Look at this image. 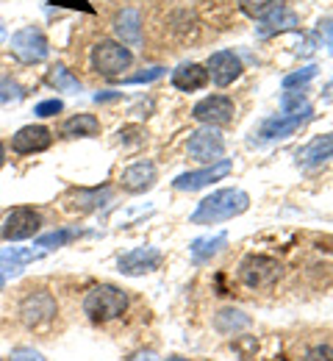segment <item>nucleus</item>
Wrapping results in <instances>:
<instances>
[{"mask_svg": "<svg viewBox=\"0 0 333 361\" xmlns=\"http://www.w3.org/2000/svg\"><path fill=\"white\" fill-rule=\"evenodd\" d=\"M250 209V195L244 189H217L208 197H203L197 203V209L191 212V223L194 226H217L225 220H234L239 214H244Z\"/></svg>", "mask_w": 333, "mask_h": 361, "instance_id": "nucleus-1", "label": "nucleus"}, {"mask_svg": "<svg viewBox=\"0 0 333 361\" xmlns=\"http://www.w3.org/2000/svg\"><path fill=\"white\" fill-rule=\"evenodd\" d=\"M125 309H128V295L111 283L92 286L84 298V312L95 322H111V319L125 314Z\"/></svg>", "mask_w": 333, "mask_h": 361, "instance_id": "nucleus-2", "label": "nucleus"}, {"mask_svg": "<svg viewBox=\"0 0 333 361\" xmlns=\"http://www.w3.org/2000/svg\"><path fill=\"white\" fill-rule=\"evenodd\" d=\"M92 70L106 75V78H117L122 75L131 64H134V53L131 47H125L122 42H114V39H100L92 47Z\"/></svg>", "mask_w": 333, "mask_h": 361, "instance_id": "nucleus-3", "label": "nucleus"}, {"mask_svg": "<svg viewBox=\"0 0 333 361\" xmlns=\"http://www.w3.org/2000/svg\"><path fill=\"white\" fill-rule=\"evenodd\" d=\"M281 275H284V267H281V262L272 259V256L253 253V256H247V259L239 264V278H241V283L250 286V289L272 286Z\"/></svg>", "mask_w": 333, "mask_h": 361, "instance_id": "nucleus-4", "label": "nucleus"}, {"mask_svg": "<svg viewBox=\"0 0 333 361\" xmlns=\"http://www.w3.org/2000/svg\"><path fill=\"white\" fill-rule=\"evenodd\" d=\"M11 56L23 64H42L50 56V42L48 37L34 28V25H25L20 31H14L11 37Z\"/></svg>", "mask_w": 333, "mask_h": 361, "instance_id": "nucleus-5", "label": "nucleus"}, {"mask_svg": "<svg viewBox=\"0 0 333 361\" xmlns=\"http://www.w3.org/2000/svg\"><path fill=\"white\" fill-rule=\"evenodd\" d=\"M311 117H314V106H308V103H306V106H303V109H297V111H284V114H278V117L264 120L258 136H261L264 142L286 139V136H291L294 131H300Z\"/></svg>", "mask_w": 333, "mask_h": 361, "instance_id": "nucleus-6", "label": "nucleus"}, {"mask_svg": "<svg viewBox=\"0 0 333 361\" xmlns=\"http://www.w3.org/2000/svg\"><path fill=\"white\" fill-rule=\"evenodd\" d=\"M39 228H42V217H39L37 209H31V206H17V209H11V212L6 214L0 233H3L6 242H23V239L37 236Z\"/></svg>", "mask_w": 333, "mask_h": 361, "instance_id": "nucleus-7", "label": "nucleus"}, {"mask_svg": "<svg viewBox=\"0 0 333 361\" xmlns=\"http://www.w3.org/2000/svg\"><path fill=\"white\" fill-rule=\"evenodd\" d=\"M187 153L194 161H200V164H214V161H220L225 156V139H222V134L217 128L206 126V128L189 134Z\"/></svg>", "mask_w": 333, "mask_h": 361, "instance_id": "nucleus-8", "label": "nucleus"}, {"mask_svg": "<svg viewBox=\"0 0 333 361\" xmlns=\"http://www.w3.org/2000/svg\"><path fill=\"white\" fill-rule=\"evenodd\" d=\"M234 114H237L234 100L225 97V94H208V97L197 100L194 109H191V117H194L197 123H203V126H211V128L228 126V123L234 120Z\"/></svg>", "mask_w": 333, "mask_h": 361, "instance_id": "nucleus-9", "label": "nucleus"}, {"mask_svg": "<svg viewBox=\"0 0 333 361\" xmlns=\"http://www.w3.org/2000/svg\"><path fill=\"white\" fill-rule=\"evenodd\" d=\"M231 170H234L231 159H220V161H214V164H206L203 170H191V173L178 176V178L172 180V186H175L178 192H197V189H203V186H208V183H214V180H222Z\"/></svg>", "mask_w": 333, "mask_h": 361, "instance_id": "nucleus-10", "label": "nucleus"}, {"mask_svg": "<svg viewBox=\"0 0 333 361\" xmlns=\"http://www.w3.org/2000/svg\"><path fill=\"white\" fill-rule=\"evenodd\" d=\"M58 312L56 306V298L50 292H31L23 303H20V319L28 325V328H39L50 322Z\"/></svg>", "mask_w": 333, "mask_h": 361, "instance_id": "nucleus-11", "label": "nucleus"}, {"mask_svg": "<svg viewBox=\"0 0 333 361\" xmlns=\"http://www.w3.org/2000/svg\"><path fill=\"white\" fill-rule=\"evenodd\" d=\"M206 70H208V78L217 87H231L239 75L244 73L241 59H239L234 50H217V53H211Z\"/></svg>", "mask_w": 333, "mask_h": 361, "instance_id": "nucleus-12", "label": "nucleus"}, {"mask_svg": "<svg viewBox=\"0 0 333 361\" xmlns=\"http://www.w3.org/2000/svg\"><path fill=\"white\" fill-rule=\"evenodd\" d=\"M161 259H164V256H161L158 247H134V250H128L125 256H120L117 267H120L122 275H144V272L158 270Z\"/></svg>", "mask_w": 333, "mask_h": 361, "instance_id": "nucleus-13", "label": "nucleus"}, {"mask_svg": "<svg viewBox=\"0 0 333 361\" xmlns=\"http://www.w3.org/2000/svg\"><path fill=\"white\" fill-rule=\"evenodd\" d=\"M50 142H53V134L45 126H25L11 136V150L20 156H34V153L48 150Z\"/></svg>", "mask_w": 333, "mask_h": 361, "instance_id": "nucleus-14", "label": "nucleus"}, {"mask_svg": "<svg viewBox=\"0 0 333 361\" xmlns=\"http://www.w3.org/2000/svg\"><path fill=\"white\" fill-rule=\"evenodd\" d=\"M156 178H158V173H156V164H153V161H137V164H131V167L122 170L120 183H122L125 192L142 195L147 189H153Z\"/></svg>", "mask_w": 333, "mask_h": 361, "instance_id": "nucleus-15", "label": "nucleus"}, {"mask_svg": "<svg viewBox=\"0 0 333 361\" xmlns=\"http://www.w3.org/2000/svg\"><path fill=\"white\" fill-rule=\"evenodd\" d=\"M294 159H297L300 167H320V164L331 161L333 159V134L311 139L306 147H300V150L294 153Z\"/></svg>", "mask_w": 333, "mask_h": 361, "instance_id": "nucleus-16", "label": "nucleus"}, {"mask_svg": "<svg viewBox=\"0 0 333 361\" xmlns=\"http://www.w3.org/2000/svg\"><path fill=\"white\" fill-rule=\"evenodd\" d=\"M170 81H172V87L181 92H197L203 90V87H208V70L203 67V64H194V61H187V64H181V67H175L172 70V75H170Z\"/></svg>", "mask_w": 333, "mask_h": 361, "instance_id": "nucleus-17", "label": "nucleus"}, {"mask_svg": "<svg viewBox=\"0 0 333 361\" xmlns=\"http://www.w3.org/2000/svg\"><path fill=\"white\" fill-rule=\"evenodd\" d=\"M114 34L120 37V42L125 47H139L142 45V17L137 8H125L117 14L114 20Z\"/></svg>", "mask_w": 333, "mask_h": 361, "instance_id": "nucleus-18", "label": "nucleus"}, {"mask_svg": "<svg viewBox=\"0 0 333 361\" xmlns=\"http://www.w3.org/2000/svg\"><path fill=\"white\" fill-rule=\"evenodd\" d=\"M48 250H34V247H6V250H0V270L3 272H20L25 264H31V262H37V259H42Z\"/></svg>", "mask_w": 333, "mask_h": 361, "instance_id": "nucleus-19", "label": "nucleus"}, {"mask_svg": "<svg viewBox=\"0 0 333 361\" xmlns=\"http://www.w3.org/2000/svg\"><path fill=\"white\" fill-rule=\"evenodd\" d=\"M228 245V233L220 231V233H211V236H200L189 245L191 262L194 264H203V262H211L222 247Z\"/></svg>", "mask_w": 333, "mask_h": 361, "instance_id": "nucleus-20", "label": "nucleus"}, {"mask_svg": "<svg viewBox=\"0 0 333 361\" xmlns=\"http://www.w3.org/2000/svg\"><path fill=\"white\" fill-rule=\"evenodd\" d=\"M70 200H73L70 203L73 212H81V214L97 212V209H103L111 200V189L108 186H103V189H78V192L70 195Z\"/></svg>", "mask_w": 333, "mask_h": 361, "instance_id": "nucleus-21", "label": "nucleus"}, {"mask_svg": "<svg viewBox=\"0 0 333 361\" xmlns=\"http://www.w3.org/2000/svg\"><path fill=\"white\" fill-rule=\"evenodd\" d=\"M61 134L70 139H87V136L100 134V120L95 114H75L61 126Z\"/></svg>", "mask_w": 333, "mask_h": 361, "instance_id": "nucleus-22", "label": "nucleus"}, {"mask_svg": "<svg viewBox=\"0 0 333 361\" xmlns=\"http://www.w3.org/2000/svg\"><path fill=\"white\" fill-rule=\"evenodd\" d=\"M297 25H300L297 14L289 11V8H281L278 14H272L270 20H264L258 25V34L261 37H272V34H284V31H297Z\"/></svg>", "mask_w": 333, "mask_h": 361, "instance_id": "nucleus-23", "label": "nucleus"}, {"mask_svg": "<svg viewBox=\"0 0 333 361\" xmlns=\"http://www.w3.org/2000/svg\"><path fill=\"white\" fill-rule=\"evenodd\" d=\"M239 8H241L247 17L264 23V20H270L272 14H278L281 8H286V3L284 0H239Z\"/></svg>", "mask_w": 333, "mask_h": 361, "instance_id": "nucleus-24", "label": "nucleus"}, {"mask_svg": "<svg viewBox=\"0 0 333 361\" xmlns=\"http://www.w3.org/2000/svg\"><path fill=\"white\" fill-rule=\"evenodd\" d=\"M48 84L50 87H56L58 92H70V94H78L81 92V81L64 67V64H56V67H50L48 73Z\"/></svg>", "mask_w": 333, "mask_h": 361, "instance_id": "nucleus-25", "label": "nucleus"}, {"mask_svg": "<svg viewBox=\"0 0 333 361\" xmlns=\"http://www.w3.org/2000/svg\"><path fill=\"white\" fill-rule=\"evenodd\" d=\"M214 325H217V331H222V334H237V331L250 325V317L241 314V312H234V309H225V312L217 314Z\"/></svg>", "mask_w": 333, "mask_h": 361, "instance_id": "nucleus-26", "label": "nucleus"}, {"mask_svg": "<svg viewBox=\"0 0 333 361\" xmlns=\"http://www.w3.org/2000/svg\"><path fill=\"white\" fill-rule=\"evenodd\" d=\"M78 236H81L78 228H64V231H56V233H48V236H39L37 239V247H42V250H50L53 245L61 247V245H67V242H73Z\"/></svg>", "mask_w": 333, "mask_h": 361, "instance_id": "nucleus-27", "label": "nucleus"}, {"mask_svg": "<svg viewBox=\"0 0 333 361\" xmlns=\"http://www.w3.org/2000/svg\"><path fill=\"white\" fill-rule=\"evenodd\" d=\"M23 97H25V90H23L14 78H0V106L20 103Z\"/></svg>", "mask_w": 333, "mask_h": 361, "instance_id": "nucleus-28", "label": "nucleus"}, {"mask_svg": "<svg viewBox=\"0 0 333 361\" xmlns=\"http://www.w3.org/2000/svg\"><path fill=\"white\" fill-rule=\"evenodd\" d=\"M314 75H317V67L314 64L311 67H303L297 73H289L284 78V90H303L308 81H314Z\"/></svg>", "mask_w": 333, "mask_h": 361, "instance_id": "nucleus-29", "label": "nucleus"}, {"mask_svg": "<svg viewBox=\"0 0 333 361\" xmlns=\"http://www.w3.org/2000/svg\"><path fill=\"white\" fill-rule=\"evenodd\" d=\"M164 75V67H150L144 73H137V75H128L125 84H150V81H158Z\"/></svg>", "mask_w": 333, "mask_h": 361, "instance_id": "nucleus-30", "label": "nucleus"}, {"mask_svg": "<svg viewBox=\"0 0 333 361\" xmlns=\"http://www.w3.org/2000/svg\"><path fill=\"white\" fill-rule=\"evenodd\" d=\"M64 109V103L61 100H42V103H37V109H34V114H39V117H56L58 111Z\"/></svg>", "mask_w": 333, "mask_h": 361, "instance_id": "nucleus-31", "label": "nucleus"}, {"mask_svg": "<svg viewBox=\"0 0 333 361\" xmlns=\"http://www.w3.org/2000/svg\"><path fill=\"white\" fill-rule=\"evenodd\" d=\"M8 361H48V359L39 350H34V348H17V350L8 353Z\"/></svg>", "mask_w": 333, "mask_h": 361, "instance_id": "nucleus-32", "label": "nucleus"}, {"mask_svg": "<svg viewBox=\"0 0 333 361\" xmlns=\"http://www.w3.org/2000/svg\"><path fill=\"white\" fill-rule=\"evenodd\" d=\"M303 361H333V348L317 345V348H311V350L303 356Z\"/></svg>", "mask_w": 333, "mask_h": 361, "instance_id": "nucleus-33", "label": "nucleus"}, {"mask_svg": "<svg viewBox=\"0 0 333 361\" xmlns=\"http://www.w3.org/2000/svg\"><path fill=\"white\" fill-rule=\"evenodd\" d=\"M117 97H122L120 92H111V90H103L95 94V103H108V100H117Z\"/></svg>", "mask_w": 333, "mask_h": 361, "instance_id": "nucleus-34", "label": "nucleus"}, {"mask_svg": "<svg viewBox=\"0 0 333 361\" xmlns=\"http://www.w3.org/2000/svg\"><path fill=\"white\" fill-rule=\"evenodd\" d=\"M64 6H73V8H81V11H89L92 14V6L87 0H64Z\"/></svg>", "mask_w": 333, "mask_h": 361, "instance_id": "nucleus-35", "label": "nucleus"}, {"mask_svg": "<svg viewBox=\"0 0 333 361\" xmlns=\"http://www.w3.org/2000/svg\"><path fill=\"white\" fill-rule=\"evenodd\" d=\"M325 42L333 50V23H325Z\"/></svg>", "mask_w": 333, "mask_h": 361, "instance_id": "nucleus-36", "label": "nucleus"}, {"mask_svg": "<svg viewBox=\"0 0 333 361\" xmlns=\"http://www.w3.org/2000/svg\"><path fill=\"white\" fill-rule=\"evenodd\" d=\"M153 359H156V356H153L150 350H144V353H137V356H134L131 361H153Z\"/></svg>", "mask_w": 333, "mask_h": 361, "instance_id": "nucleus-37", "label": "nucleus"}, {"mask_svg": "<svg viewBox=\"0 0 333 361\" xmlns=\"http://www.w3.org/2000/svg\"><path fill=\"white\" fill-rule=\"evenodd\" d=\"M322 97H325V100H333V81L328 84V87H325V92H322Z\"/></svg>", "mask_w": 333, "mask_h": 361, "instance_id": "nucleus-38", "label": "nucleus"}, {"mask_svg": "<svg viewBox=\"0 0 333 361\" xmlns=\"http://www.w3.org/2000/svg\"><path fill=\"white\" fill-rule=\"evenodd\" d=\"M3 42H6V23L0 20V45H3Z\"/></svg>", "mask_w": 333, "mask_h": 361, "instance_id": "nucleus-39", "label": "nucleus"}, {"mask_svg": "<svg viewBox=\"0 0 333 361\" xmlns=\"http://www.w3.org/2000/svg\"><path fill=\"white\" fill-rule=\"evenodd\" d=\"M3 164H6V147L0 145V167H3Z\"/></svg>", "mask_w": 333, "mask_h": 361, "instance_id": "nucleus-40", "label": "nucleus"}, {"mask_svg": "<svg viewBox=\"0 0 333 361\" xmlns=\"http://www.w3.org/2000/svg\"><path fill=\"white\" fill-rule=\"evenodd\" d=\"M164 361H189V359H181V356H172V359H164Z\"/></svg>", "mask_w": 333, "mask_h": 361, "instance_id": "nucleus-41", "label": "nucleus"}, {"mask_svg": "<svg viewBox=\"0 0 333 361\" xmlns=\"http://www.w3.org/2000/svg\"><path fill=\"white\" fill-rule=\"evenodd\" d=\"M3 283H6V278H3V272H0V289H3Z\"/></svg>", "mask_w": 333, "mask_h": 361, "instance_id": "nucleus-42", "label": "nucleus"}]
</instances>
